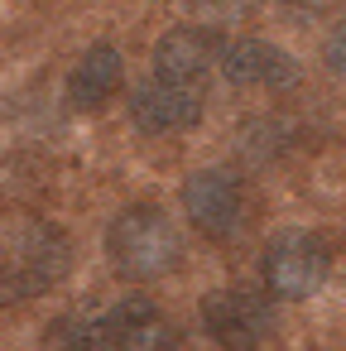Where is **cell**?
<instances>
[{
  "instance_id": "obj_1",
  "label": "cell",
  "mask_w": 346,
  "mask_h": 351,
  "mask_svg": "<svg viewBox=\"0 0 346 351\" xmlns=\"http://www.w3.org/2000/svg\"><path fill=\"white\" fill-rule=\"evenodd\" d=\"M73 269V241L53 221H29L0 236V303H34Z\"/></svg>"
},
{
  "instance_id": "obj_13",
  "label": "cell",
  "mask_w": 346,
  "mask_h": 351,
  "mask_svg": "<svg viewBox=\"0 0 346 351\" xmlns=\"http://www.w3.org/2000/svg\"><path fill=\"white\" fill-rule=\"evenodd\" d=\"M288 5H293L298 15H322V10L332 5V0H288Z\"/></svg>"
},
{
  "instance_id": "obj_7",
  "label": "cell",
  "mask_w": 346,
  "mask_h": 351,
  "mask_svg": "<svg viewBox=\"0 0 346 351\" xmlns=\"http://www.w3.org/2000/svg\"><path fill=\"white\" fill-rule=\"evenodd\" d=\"M101 351H173V327L149 298H121L111 308H97Z\"/></svg>"
},
{
  "instance_id": "obj_5",
  "label": "cell",
  "mask_w": 346,
  "mask_h": 351,
  "mask_svg": "<svg viewBox=\"0 0 346 351\" xmlns=\"http://www.w3.org/2000/svg\"><path fill=\"white\" fill-rule=\"evenodd\" d=\"M217 68L231 87H260V92H288L298 82V58L284 53L269 39H226L217 53Z\"/></svg>"
},
{
  "instance_id": "obj_12",
  "label": "cell",
  "mask_w": 346,
  "mask_h": 351,
  "mask_svg": "<svg viewBox=\"0 0 346 351\" xmlns=\"http://www.w3.org/2000/svg\"><path fill=\"white\" fill-rule=\"evenodd\" d=\"M322 58H327L332 73L346 77V10L332 20V29H327V39H322Z\"/></svg>"
},
{
  "instance_id": "obj_10",
  "label": "cell",
  "mask_w": 346,
  "mask_h": 351,
  "mask_svg": "<svg viewBox=\"0 0 346 351\" xmlns=\"http://www.w3.org/2000/svg\"><path fill=\"white\" fill-rule=\"evenodd\" d=\"M121 77H125L121 49H116V44H92V49L77 58V68L68 73V106L82 111V116L111 106V97L121 92Z\"/></svg>"
},
{
  "instance_id": "obj_4",
  "label": "cell",
  "mask_w": 346,
  "mask_h": 351,
  "mask_svg": "<svg viewBox=\"0 0 346 351\" xmlns=\"http://www.w3.org/2000/svg\"><path fill=\"white\" fill-rule=\"evenodd\" d=\"M274 303L255 289H217L202 298V332L221 351H260L274 337Z\"/></svg>"
},
{
  "instance_id": "obj_11",
  "label": "cell",
  "mask_w": 346,
  "mask_h": 351,
  "mask_svg": "<svg viewBox=\"0 0 346 351\" xmlns=\"http://www.w3.org/2000/svg\"><path fill=\"white\" fill-rule=\"evenodd\" d=\"M49 346H53V351H101L97 313H63V317L49 327Z\"/></svg>"
},
{
  "instance_id": "obj_8",
  "label": "cell",
  "mask_w": 346,
  "mask_h": 351,
  "mask_svg": "<svg viewBox=\"0 0 346 351\" xmlns=\"http://www.w3.org/2000/svg\"><path fill=\"white\" fill-rule=\"evenodd\" d=\"M130 121L145 135H183V130H193L202 121V87L149 77L130 97Z\"/></svg>"
},
{
  "instance_id": "obj_9",
  "label": "cell",
  "mask_w": 346,
  "mask_h": 351,
  "mask_svg": "<svg viewBox=\"0 0 346 351\" xmlns=\"http://www.w3.org/2000/svg\"><path fill=\"white\" fill-rule=\"evenodd\" d=\"M221 39L207 25H173L159 44H154V77L164 82H183V87H202V77L217 68Z\"/></svg>"
},
{
  "instance_id": "obj_6",
  "label": "cell",
  "mask_w": 346,
  "mask_h": 351,
  "mask_svg": "<svg viewBox=\"0 0 346 351\" xmlns=\"http://www.w3.org/2000/svg\"><path fill=\"white\" fill-rule=\"evenodd\" d=\"M183 207L193 217V226L212 241L231 236L245 217V188L236 173L226 169H197L188 183H183Z\"/></svg>"
},
{
  "instance_id": "obj_3",
  "label": "cell",
  "mask_w": 346,
  "mask_h": 351,
  "mask_svg": "<svg viewBox=\"0 0 346 351\" xmlns=\"http://www.w3.org/2000/svg\"><path fill=\"white\" fill-rule=\"evenodd\" d=\"M264 284L274 298H312L322 293V284L332 279V245L317 236V231H284L264 245Z\"/></svg>"
},
{
  "instance_id": "obj_2",
  "label": "cell",
  "mask_w": 346,
  "mask_h": 351,
  "mask_svg": "<svg viewBox=\"0 0 346 351\" xmlns=\"http://www.w3.org/2000/svg\"><path fill=\"white\" fill-rule=\"evenodd\" d=\"M106 255L125 279H164L183 260V236L173 231L169 212L154 202H135L111 217L106 226Z\"/></svg>"
}]
</instances>
